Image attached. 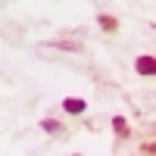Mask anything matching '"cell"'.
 Listing matches in <instances>:
<instances>
[{"label":"cell","mask_w":156,"mask_h":156,"mask_svg":"<svg viewBox=\"0 0 156 156\" xmlns=\"http://www.w3.org/2000/svg\"><path fill=\"white\" fill-rule=\"evenodd\" d=\"M134 69H137V75H156V56H137Z\"/></svg>","instance_id":"obj_1"},{"label":"cell","mask_w":156,"mask_h":156,"mask_svg":"<svg viewBox=\"0 0 156 156\" xmlns=\"http://www.w3.org/2000/svg\"><path fill=\"white\" fill-rule=\"evenodd\" d=\"M62 109L72 112V115H81V112L87 109V103H84V100H78V97H66V100H62Z\"/></svg>","instance_id":"obj_2"},{"label":"cell","mask_w":156,"mask_h":156,"mask_svg":"<svg viewBox=\"0 0 156 156\" xmlns=\"http://www.w3.org/2000/svg\"><path fill=\"white\" fill-rule=\"evenodd\" d=\"M41 128H44L47 134H56V137H59V134H66V128H62L56 119H41Z\"/></svg>","instance_id":"obj_3"},{"label":"cell","mask_w":156,"mask_h":156,"mask_svg":"<svg viewBox=\"0 0 156 156\" xmlns=\"http://www.w3.org/2000/svg\"><path fill=\"white\" fill-rule=\"evenodd\" d=\"M47 47H59V50H72V53H81V44L78 41H47Z\"/></svg>","instance_id":"obj_4"},{"label":"cell","mask_w":156,"mask_h":156,"mask_svg":"<svg viewBox=\"0 0 156 156\" xmlns=\"http://www.w3.org/2000/svg\"><path fill=\"white\" fill-rule=\"evenodd\" d=\"M100 28L103 31H119V19H112V16H106V12H100Z\"/></svg>","instance_id":"obj_5"},{"label":"cell","mask_w":156,"mask_h":156,"mask_svg":"<svg viewBox=\"0 0 156 156\" xmlns=\"http://www.w3.org/2000/svg\"><path fill=\"white\" fill-rule=\"evenodd\" d=\"M112 131L119 134V137H128V134H131V128H128V122L122 119V115H115V119H112Z\"/></svg>","instance_id":"obj_6"}]
</instances>
